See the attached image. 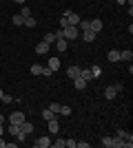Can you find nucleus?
<instances>
[{
    "label": "nucleus",
    "mask_w": 133,
    "mask_h": 148,
    "mask_svg": "<svg viewBox=\"0 0 133 148\" xmlns=\"http://www.w3.org/2000/svg\"><path fill=\"white\" fill-rule=\"evenodd\" d=\"M20 130H22L25 135H31V133H33V124H29L25 119V122H20Z\"/></svg>",
    "instance_id": "9d476101"
},
{
    "label": "nucleus",
    "mask_w": 133,
    "mask_h": 148,
    "mask_svg": "<svg viewBox=\"0 0 133 148\" xmlns=\"http://www.w3.org/2000/svg\"><path fill=\"white\" fill-rule=\"evenodd\" d=\"M2 95H5V93H2V88H0V99H2Z\"/></svg>",
    "instance_id": "ea45409f"
},
{
    "label": "nucleus",
    "mask_w": 133,
    "mask_h": 148,
    "mask_svg": "<svg viewBox=\"0 0 133 148\" xmlns=\"http://www.w3.org/2000/svg\"><path fill=\"white\" fill-rule=\"evenodd\" d=\"M49 126H47V128H49V133L51 135H58V133H60V124H58V117H53V119H49Z\"/></svg>",
    "instance_id": "20e7f679"
},
{
    "label": "nucleus",
    "mask_w": 133,
    "mask_h": 148,
    "mask_svg": "<svg viewBox=\"0 0 133 148\" xmlns=\"http://www.w3.org/2000/svg\"><path fill=\"white\" fill-rule=\"evenodd\" d=\"M76 148H89V142H78Z\"/></svg>",
    "instance_id": "f704fd0d"
},
{
    "label": "nucleus",
    "mask_w": 133,
    "mask_h": 148,
    "mask_svg": "<svg viewBox=\"0 0 133 148\" xmlns=\"http://www.w3.org/2000/svg\"><path fill=\"white\" fill-rule=\"evenodd\" d=\"M42 40H44L47 44H53V42L58 40V38H56V33H44V38H42Z\"/></svg>",
    "instance_id": "412c9836"
},
{
    "label": "nucleus",
    "mask_w": 133,
    "mask_h": 148,
    "mask_svg": "<svg viewBox=\"0 0 133 148\" xmlns=\"http://www.w3.org/2000/svg\"><path fill=\"white\" fill-rule=\"evenodd\" d=\"M9 122H11V124H20V122H25V113H22V111H13L11 115H9Z\"/></svg>",
    "instance_id": "7ed1b4c3"
},
{
    "label": "nucleus",
    "mask_w": 133,
    "mask_h": 148,
    "mask_svg": "<svg viewBox=\"0 0 133 148\" xmlns=\"http://www.w3.org/2000/svg\"><path fill=\"white\" fill-rule=\"evenodd\" d=\"M53 44H56V49H58V51H67V47H69V40H64V38H58Z\"/></svg>",
    "instance_id": "1a4fd4ad"
},
{
    "label": "nucleus",
    "mask_w": 133,
    "mask_h": 148,
    "mask_svg": "<svg viewBox=\"0 0 133 148\" xmlns=\"http://www.w3.org/2000/svg\"><path fill=\"white\" fill-rule=\"evenodd\" d=\"M53 117H58V115L51 111V108H44V111H42V119H44V122H49V119H53Z\"/></svg>",
    "instance_id": "dca6fc26"
},
{
    "label": "nucleus",
    "mask_w": 133,
    "mask_h": 148,
    "mask_svg": "<svg viewBox=\"0 0 133 148\" xmlns=\"http://www.w3.org/2000/svg\"><path fill=\"white\" fill-rule=\"evenodd\" d=\"M76 139H64V146H67V148H76Z\"/></svg>",
    "instance_id": "c85d7f7f"
},
{
    "label": "nucleus",
    "mask_w": 133,
    "mask_h": 148,
    "mask_svg": "<svg viewBox=\"0 0 133 148\" xmlns=\"http://www.w3.org/2000/svg\"><path fill=\"white\" fill-rule=\"evenodd\" d=\"M102 27H104V22H102L100 18H93V20H89V29L93 31V33H100Z\"/></svg>",
    "instance_id": "f03ea898"
},
{
    "label": "nucleus",
    "mask_w": 133,
    "mask_h": 148,
    "mask_svg": "<svg viewBox=\"0 0 133 148\" xmlns=\"http://www.w3.org/2000/svg\"><path fill=\"white\" fill-rule=\"evenodd\" d=\"M80 77H82V80H87V82H91V80H93L91 69H80Z\"/></svg>",
    "instance_id": "2eb2a0df"
},
{
    "label": "nucleus",
    "mask_w": 133,
    "mask_h": 148,
    "mask_svg": "<svg viewBox=\"0 0 133 148\" xmlns=\"http://www.w3.org/2000/svg\"><path fill=\"white\" fill-rule=\"evenodd\" d=\"M107 60L109 62H120V51H109Z\"/></svg>",
    "instance_id": "6ab92c4d"
},
{
    "label": "nucleus",
    "mask_w": 133,
    "mask_h": 148,
    "mask_svg": "<svg viewBox=\"0 0 133 148\" xmlns=\"http://www.w3.org/2000/svg\"><path fill=\"white\" fill-rule=\"evenodd\" d=\"M33 146H36V148H49L51 146V139H49V137H40L38 142H33Z\"/></svg>",
    "instance_id": "6e6552de"
},
{
    "label": "nucleus",
    "mask_w": 133,
    "mask_h": 148,
    "mask_svg": "<svg viewBox=\"0 0 133 148\" xmlns=\"http://www.w3.org/2000/svg\"><path fill=\"white\" fill-rule=\"evenodd\" d=\"M60 115H71V108L69 106H60Z\"/></svg>",
    "instance_id": "c756f323"
},
{
    "label": "nucleus",
    "mask_w": 133,
    "mask_h": 148,
    "mask_svg": "<svg viewBox=\"0 0 133 148\" xmlns=\"http://www.w3.org/2000/svg\"><path fill=\"white\" fill-rule=\"evenodd\" d=\"M73 84H76V88H78V91H84V88H87V84H89V82H87V80H82V77L78 75L76 80H73Z\"/></svg>",
    "instance_id": "f8f14e48"
},
{
    "label": "nucleus",
    "mask_w": 133,
    "mask_h": 148,
    "mask_svg": "<svg viewBox=\"0 0 133 148\" xmlns=\"http://www.w3.org/2000/svg\"><path fill=\"white\" fill-rule=\"evenodd\" d=\"M51 146H53V148H64V139H60V137H58L56 142H51Z\"/></svg>",
    "instance_id": "393cba45"
},
{
    "label": "nucleus",
    "mask_w": 133,
    "mask_h": 148,
    "mask_svg": "<svg viewBox=\"0 0 133 148\" xmlns=\"http://www.w3.org/2000/svg\"><path fill=\"white\" fill-rule=\"evenodd\" d=\"M91 75H93V77H100V75H102V69L100 66H91Z\"/></svg>",
    "instance_id": "5701e85b"
},
{
    "label": "nucleus",
    "mask_w": 133,
    "mask_h": 148,
    "mask_svg": "<svg viewBox=\"0 0 133 148\" xmlns=\"http://www.w3.org/2000/svg\"><path fill=\"white\" fill-rule=\"evenodd\" d=\"M115 95H118V91H115L113 86H107V88H104V97H107V99H113Z\"/></svg>",
    "instance_id": "f3484780"
},
{
    "label": "nucleus",
    "mask_w": 133,
    "mask_h": 148,
    "mask_svg": "<svg viewBox=\"0 0 133 148\" xmlns=\"http://www.w3.org/2000/svg\"><path fill=\"white\" fill-rule=\"evenodd\" d=\"M120 60H124V62H131V60H133V51H131V49H127V51H120Z\"/></svg>",
    "instance_id": "4468645a"
},
{
    "label": "nucleus",
    "mask_w": 133,
    "mask_h": 148,
    "mask_svg": "<svg viewBox=\"0 0 133 148\" xmlns=\"http://www.w3.org/2000/svg\"><path fill=\"white\" fill-rule=\"evenodd\" d=\"M27 137H29V135H25V133H22V130H20V133H18V135H16V139H18V142H25V139H27Z\"/></svg>",
    "instance_id": "473e14b6"
},
{
    "label": "nucleus",
    "mask_w": 133,
    "mask_h": 148,
    "mask_svg": "<svg viewBox=\"0 0 133 148\" xmlns=\"http://www.w3.org/2000/svg\"><path fill=\"white\" fill-rule=\"evenodd\" d=\"M25 27L33 29V27H36V18H31V16H29V18H25Z\"/></svg>",
    "instance_id": "4be33fe9"
},
{
    "label": "nucleus",
    "mask_w": 133,
    "mask_h": 148,
    "mask_svg": "<svg viewBox=\"0 0 133 148\" xmlns=\"http://www.w3.org/2000/svg\"><path fill=\"white\" fill-rule=\"evenodd\" d=\"M13 2H18V5H25L27 0H13Z\"/></svg>",
    "instance_id": "e433bc0d"
},
{
    "label": "nucleus",
    "mask_w": 133,
    "mask_h": 148,
    "mask_svg": "<svg viewBox=\"0 0 133 148\" xmlns=\"http://www.w3.org/2000/svg\"><path fill=\"white\" fill-rule=\"evenodd\" d=\"M0 148H7V142L2 139V135H0Z\"/></svg>",
    "instance_id": "c9c22d12"
},
{
    "label": "nucleus",
    "mask_w": 133,
    "mask_h": 148,
    "mask_svg": "<svg viewBox=\"0 0 133 148\" xmlns=\"http://www.w3.org/2000/svg\"><path fill=\"white\" fill-rule=\"evenodd\" d=\"M47 66H49L51 71H58V69H60V60H58L56 56H53V58H49V64H47Z\"/></svg>",
    "instance_id": "ddd939ff"
},
{
    "label": "nucleus",
    "mask_w": 133,
    "mask_h": 148,
    "mask_svg": "<svg viewBox=\"0 0 133 148\" xmlns=\"http://www.w3.org/2000/svg\"><path fill=\"white\" fill-rule=\"evenodd\" d=\"M60 106H62V104H58V102H53V104H49V108H51V111H53V113L58 115V113H60Z\"/></svg>",
    "instance_id": "bb28decb"
},
{
    "label": "nucleus",
    "mask_w": 133,
    "mask_h": 148,
    "mask_svg": "<svg viewBox=\"0 0 133 148\" xmlns=\"http://www.w3.org/2000/svg\"><path fill=\"white\" fill-rule=\"evenodd\" d=\"M2 133H5V128H2V124H0V135H2Z\"/></svg>",
    "instance_id": "4c0bfd02"
},
{
    "label": "nucleus",
    "mask_w": 133,
    "mask_h": 148,
    "mask_svg": "<svg viewBox=\"0 0 133 148\" xmlns=\"http://www.w3.org/2000/svg\"><path fill=\"white\" fill-rule=\"evenodd\" d=\"M51 73H53V71H51L49 66H42V71H40V75H44V77H49Z\"/></svg>",
    "instance_id": "cd10ccee"
},
{
    "label": "nucleus",
    "mask_w": 133,
    "mask_h": 148,
    "mask_svg": "<svg viewBox=\"0 0 133 148\" xmlns=\"http://www.w3.org/2000/svg\"><path fill=\"white\" fill-rule=\"evenodd\" d=\"M2 102H5V104H11V102H13V97H11V95H7V93H5V95H2Z\"/></svg>",
    "instance_id": "2f4dec72"
},
{
    "label": "nucleus",
    "mask_w": 133,
    "mask_h": 148,
    "mask_svg": "<svg viewBox=\"0 0 133 148\" xmlns=\"http://www.w3.org/2000/svg\"><path fill=\"white\" fill-rule=\"evenodd\" d=\"M29 71H31V75H40V71H42V66H40V64H33V66L29 69Z\"/></svg>",
    "instance_id": "b1692460"
},
{
    "label": "nucleus",
    "mask_w": 133,
    "mask_h": 148,
    "mask_svg": "<svg viewBox=\"0 0 133 148\" xmlns=\"http://www.w3.org/2000/svg\"><path fill=\"white\" fill-rule=\"evenodd\" d=\"M113 88L120 93V91H124V84H122V82H118V84H113Z\"/></svg>",
    "instance_id": "72a5a7b5"
},
{
    "label": "nucleus",
    "mask_w": 133,
    "mask_h": 148,
    "mask_svg": "<svg viewBox=\"0 0 133 148\" xmlns=\"http://www.w3.org/2000/svg\"><path fill=\"white\" fill-rule=\"evenodd\" d=\"M62 38H64V40H76V38H80V31H78V27H73V25L64 27V29H62Z\"/></svg>",
    "instance_id": "f257e3e1"
},
{
    "label": "nucleus",
    "mask_w": 133,
    "mask_h": 148,
    "mask_svg": "<svg viewBox=\"0 0 133 148\" xmlns=\"http://www.w3.org/2000/svg\"><path fill=\"white\" fill-rule=\"evenodd\" d=\"M2 122H5V115H0V124H2Z\"/></svg>",
    "instance_id": "58836bf2"
},
{
    "label": "nucleus",
    "mask_w": 133,
    "mask_h": 148,
    "mask_svg": "<svg viewBox=\"0 0 133 148\" xmlns=\"http://www.w3.org/2000/svg\"><path fill=\"white\" fill-rule=\"evenodd\" d=\"M67 75H69L71 80H76L78 75H80V66H76V64H73V66H69V69H67Z\"/></svg>",
    "instance_id": "9b49d317"
},
{
    "label": "nucleus",
    "mask_w": 133,
    "mask_h": 148,
    "mask_svg": "<svg viewBox=\"0 0 133 148\" xmlns=\"http://www.w3.org/2000/svg\"><path fill=\"white\" fill-rule=\"evenodd\" d=\"M49 49H51V44H47L44 40L36 44V53H38V56H44V53H49Z\"/></svg>",
    "instance_id": "423d86ee"
},
{
    "label": "nucleus",
    "mask_w": 133,
    "mask_h": 148,
    "mask_svg": "<svg viewBox=\"0 0 133 148\" xmlns=\"http://www.w3.org/2000/svg\"><path fill=\"white\" fill-rule=\"evenodd\" d=\"M62 16H67V20H69V25H73V27H78V22H80V16H78V13H73V11H64Z\"/></svg>",
    "instance_id": "39448f33"
},
{
    "label": "nucleus",
    "mask_w": 133,
    "mask_h": 148,
    "mask_svg": "<svg viewBox=\"0 0 133 148\" xmlns=\"http://www.w3.org/2000/svg\"><path fill=\"white\" fill-rule=\"evenodd\" d=\"M20 16H22V18H29V16H31V9L22 5V11H20Z\"/></svg>",
    "instance_id": "a878e982"
},
{
    "label": "nucleus",
    "mask_w": 133,
    "mask_h": 148,
    "mask_svg": "<svg viewBox=\"0 0 133 148\" xmlns=\"http://www.w3.org/2000/svg\"><path fill=\"white\" fill-rule=\"evenodd\" d=\"M95 36H98V33H93L91 29H87V31H80V38H82L84 42H93V40H95Z\"/></svg>",
    "instance_id": "0eeeda50"
},
{
    "label": "nucleus",
    "mask_w": 133,
    "mask_h": 148,
    "mask_svg": "<svg viewBox=\"0 0 133 148\" xmlns=\"http://www.w3.org/2000/svg\"><path fill=\"white\" fill-rule=\"evenodd\" d=\"M7 130H9V135L16 137V135L20 133V124H9V128H7Z\"/></svg>",
    "instance_id": "aec40b11"
},
{
    "label": "nucleus",
    "mask_w": 133,
    "mask_h": 148,
    "mask_svg": "<svg viewBox=\"0 0 133 148\" xmlns=\"http://www.w3.org/2000/svg\"><path fill=\"white\" fill-rule=\"evenodd\" d=\"M11 22H13L16 27H22V25H25V18H22L20 13H16V16H11Z\"/></svg>",
    "instance_id": "a211bd4d"
},
{
    "label": "nucleus",
    "mask_w": 133,
    "mask_h": 148,
    "mask_svg": "<svg viewBox=\"0 0 133 148\" xmlns=\"http://www.w3.org/2000/svg\"><path fill=\"white\" fill-rule=\"evenodd\" d=\"M64 27H69V20H67V16H62V18H60V29H64Z\"/></svg>",
    "instance_id": "7c9ffc66"
}]
</instances>
